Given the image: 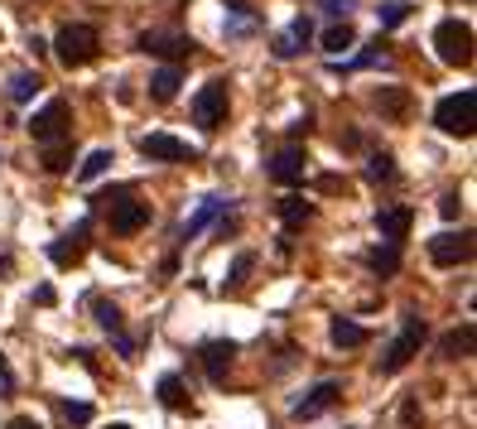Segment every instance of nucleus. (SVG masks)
Masks as SVG:
<instances>
[{"label": "nucleus", "mask_w": 477, "mask_h": 429, "mask_svg": "<svg viewBox=\"0 0 477 429\" xmlns=\"http://www.w3.org/2000/svg\"><path fill=\"white\" fill-rule=\"evenodd\" d=\"M324 10L333 20H348V10H352V0H324Z\"/></svg>", "instance_id": "obj_36"}, {"label": "nucleus", "mask_w": 477, "mask_h": 429, "mask_svg": "<svg viewBox=\"0 0 477 429\" xmlns=\"http://www.w3.org/2000/svg\"><path fill=\"white\" fill-rule=\"evenodd\" d=\"M44 169H49V174H68V169H73V150H68L63 140H58V145H44Z\"/></svg>", "instance_id": "obj_29"}, {"label": "nucleus", "mask_w": 477, "mask_h": 429, "mask_svg": "<svg viewBox=\"0 0 477 429\" xmlns=\"http://www.w3.org/2000/svg\"><path fill=\"white\" fill-rule=\"evenodd\" d=\"M308 218H314V202H304V198H294V194L280 198V222H284L290 232H300Z\"/></svg>", "instance_id": "obj_21"}, {"label": "nucleus", "mask_w": 477, "mask_h": 429, "mask_svg": "<svg viewBox=\"0 0 477 429\" xmlns=\"http://www.w3.org/2000/svg\"><path fill=\"white\" fill-rule=\"evenodd\" d=\"M226 121V78H212L208 87L193 97V126L198 130H218Z\"/></svg>", "instance_id": "obj_7"}, {"label": "nucleus", "mask_w": 477, "mask_h": 429, "mask_svg": "<svg viewBox=\"0 0 477 429\" xmlns=\"http://www.w3.org/2000/svg\"><path fill=\"white\" fill-rule=\"evenodd\" d=\"M198 362H202V372H208V381H222L236 362V342L232 338H208L198 348Z\"/></svg>", "instance_id": "obj_13"}, {"label": "nucleus", "mask_w": 477, "mask_h": 429, "mask_svg": "<svg viewBox=\"0 0 477 429\" xmlns=\"http://www.w3.org/2000/svg\"><path fill=\"white\" fill-rule=\"evenodd\" d=\"M111 429H130V425H111Z\"/></svg>", "instance_id": "obj_40"}, {"label": "nucleus", "mask_w": 477, "mask_h": 429, "mask_svg": "<svg viewBox=\"0 0 477 429\" xmlns=\"http://www.w3.org/2000/svg\"><path fill=\"white\" fill-rule=\"evenodd\" d=\"M92 314H97V324L106 338H116V348H121V357H136V338H126V318H121V309H116L111 300H92Z\"/></svg>", "instance_id": "obj_12"}, {"label": "nucleus", "mask_w": 477, "mask_h": 429, "mask_svg": "<svg viewBox=\"0 0 477 429\" xmlns=\"http://www.w3.org/2000/svg\"><path fill=\"white\" fill-rule=\"evenodd\" d=\"M318 188H324V194H338V188H342V194H348V178L328 174V178H318Z\"/></svg>", "instance_id": "obj_37"}, {"label": "nucleus", "mask_w": 477, "mask_h": 429, "mask_svg": "<svg viewBox=\"0 0 477 429\" xmlns=\"http://www.w3.org/2000/svg\"><path fill=\"white\" fill-rule=\"evenodd\" d=\"M29 136L39 140V145H58V140L68 136V102H63V97L44 102L39 111L29 116Z\"/></svg>", "instance_id": "obj_6"}, {"label": "nucleus", "mask_w": 477, "mask_h": 429, "mask_svg": "<svg viewBox=\"0 0 477 429\" xmlns=\"http://www.w3.org/2000/svg\"><path fill=\"white\" fill-rule=\"evenodd\" d=\"M381 15V25L386 29H396V25H405V15H410V5H405V0H386V5L376 10Z\"/></svg>", "instance_id": "obj_32"}, {"label": "nucleus", "mask_w": 477, "mask_h": 429, "mask_svg": "<svg viewBox=\"0 0 477 429\" xmlns=\"http://www.w3.org/2000/svg\"><path fill=\"white\" fill-rule=\"evenodd\" d=\"M5 429H39V420H29V415H15V420H10Z\"/></svg>", "instance_id": "obj_38"}, {"label": "nucleus", "mask_w": 477, "mask_h": 429, "mask_svg": "<svg viewBox=\"0 0 477 429\" xmlns=\"http://www.w3.org/2000/svg\"><path fill=\"white\" fill-rule=\"evenodd\" d=\"M178 87H184V73H178V68H160V73L150 78V97L154 102H174Z\"/></svg>", "instance_id": "obj_19"}, {"label": "nucleus", "mask_w": 477, "mask_h": 429, "mask_svg": "<svg viewBox=\"0 0 477 429\" xmlns=\"http://www.w3.org/2000/svg\"><path fill=\"white\" fill-rule=\"evenodd\" d=\"M410 222H415V208H405V202H396V208H381V212H376L381 242H386V246H400L405 232H410Z\"/></svg>", "instance_id": "obj_16"}, {"label": "nucleus", "mask_w": 477, "mask_h": 429, "mask_svg": "<svg viewBox=\"0 0 477 429\" xmlns=\"http://www.w3.org/2000/svg\"><path fill=\"white\" fill-rule=\"evenodd\" d=\"M39 87H44V82H39V73H15V78H10V97H15V102H29V97H39Z\"/></svg>", "instance_id": "obj_30"}, {"label": "nucleus", "mask_w": 477, "mask_h": 429, "mask_svg": "<svg viewBox=\"0 0 477 429\" xmlns=\"http://www.w3.org/2000/svg\"><path fill=\"white\" fill-rule=\"evenodd\" d=\"M439 212H444V218L453 222V218L463 212V194H444V198H439Z\"/></svg>", "instance_id": "obj_35"}, {"label": "nucleus", "mask_w": 477, "mask_h": 429, "mask_svg": "<svg viewBox=\"0 0 477 429\" xmlns=\"http://www.w3.org/2000/svg\"><path fill=\"white\" fill-rule=\"evenodd\" d=\"M87 236H92V227H87V222H78L73 232H63L58 242H49V260H53V266H63V270L78 266V260L87 256Z\"/></svg>", "instance_id": "obj_15"}, {"label": "nucleus", "mask_w": 477, "mask_h": 429, "mask_svg": "<svg viewBox=\"0 0 477 429\" xmlns=\"http://www.w3.org/2000/svg\"><path fill=\"white\" fill-rule=\"evenodd\" d=\"M97 49H102V34L92 25H63L53 39V54L63 68H87L92 58H97Z\"/></svg>", "instance_id": "obj_2"}, {"label": "nucleus", "mask_w": 477, "mask_h": 429, "mask_svg": "<svg viewBox=\"0 0 477 429\" xmlns=\"http://www.w3.org/2000/svg\"><path fill=\"white\" fill-rule=\"evenodd\" d=\"M434 126L444 130V136L468 140L473 126H477V92L463 87V92H453V97H444V102L434 106Z\"/></svg>", "instance_id": "obj_1"}, {"label": "nucleus", "mask_w": 477, "mask_h": 429, "mask_svg": "<svg viewBox=\"0 0 477 429\" xmlns=\"http://www.w3.org/2000/svg\"><path fill=\"white\" fill-rule=\"evenodd\" d=\"M429 260H434V266H468L473 232H439L434 242H429Z\"/></svg>", "instance_id": "obj_8"}, {"label": "nucleus", "mask_w": 477, "mask_h": 429, "mask_svg": "<svg viewBox=\"0 0 477 429\" xmlns=\"http://www.w3.org/2000/svg\"><path fill=\"white\" fill-rule=\"evenodd\" d=\"M222 212H226V198H202V202H198V212L184 222V232H178V242H198V236L208 232L212 222L222 218Z\"/></svg>", "instance_id": "obj_17"}, {"label": "nucleus", "mask_w": 477, "mask_h": 429, "mask_svg": "<svg viewBox=\"0 0 477 429\" xmlns=\"http://www.w3.org/2000/svg\"><path fill=\"white\" fill-rule=\"evenodd\" d=\"M439 352H444L448 362H458V357H473V324H463V328L444 333V342H439Z\"/></svg>", "instance_id": "obj_20"}, {"label": "nucleus", "mask_w": 477, "mask_h": 429, "mask_svg": "<svg viewBox=\"0 0 477 429\" xmlns=\"http://www.w3.org/2000/svg\"><path fill=\"white\" fill-rule=\"evenodd\" d=\"M381 49H386V44H372V49H362L357 58H348V63H338V58H333V73H362V68H376L381 63Z\"/></svg>", "instance_id": "obj_24"}, {"label": "nucleus", "mask_w": 477, "mask_h": 429, "mask_svg": "<svg viewBox=\"0 0 477 429\" xmlns=\"http://www.w3.org/2000/svg\"><path fill=\"white\" fill-rule=\"evenodd\" d=\"M304 174H308V154L304 145H284L276 160H270V178L284 188H294V184H304Z\"/></svg>", "instance_id": "obj_14"}, {"label": "nucleus", "mask_w": 477, "mask_h": 429, "mask_svg": "<svg viewBox=\"0 0 477 429\" xmlns=\"http://www.w3.org/2000/svg\"><path fill=\"white\" fill-rule=\"evenodd\" d=\"M366 174H372V178H391V174H396V160L381 150V154H372V160H366Z\"/></svg>", "instance_id": "obj_33"}, {"label": "nucleus", "mask_w": 477, "mask_h": 429, "mask_svg": "<svg viewBox=\"0 0 477 429\" xmlns=\"http://www.w3.org/2000/svg\"><path fill=\"white\" fill-rule=\"evenodd\" d=\"M376 106L386 116H405V111H410V92H405V87H381L376 92Z\"/></svg>", "instance_id": "obj_25"}, {"label": "nucleus", "mask_w": 477, "mask_h": 429, "mask_svg": "<svg viewBox=\"0 0 477 429\" xmlns=\"http://www.w3.org/2000/svg\"><path fill=\"white\" fill-rule=\"evenodd\" d=\"M424 338H429V324H424V318L420 314H405L400 318V338L396 342H391V348H386V357H381V372H400V367H410V357H420V348H424Z\"/></svg>", "instance_id": "obj_3"}, {"label": "nucleus", "mask_w": 477, "mask_h": 429, "mask_svg": "<svg viewBox=\"0 0 477 429\" xmlns=\"http://www.w3.org/2000/svg\"><path fill=\"white\" fill-rule=\"evenodd\" d=\"M106 218H111V232H140V227H150V202H140L136 194L121 198V202H106Z\"/></svg>", "instance_id": "obj_10"}, {"label": "nucleus", "mask_w": 477, "mask_h": 429, "mask_svg": "<svg viewBox=\"0 0 477 429\" xmlns=\"http://www.w3.org/2000/svg\"><path fill=\"white\" fill-rule=\"evenodd\" d=\"M136 49H140V54H154V58H169V68H174V63H184V58L198 49V44L188 39V34H169V29H145V34H140V39H136Z\"/></svg>", "instance_id": "obj_5"}, {"label": "nucleus", "mask_w": 477, "mask_h": 429, "mask_svg": "<svg viewBox=\"0 0 477 429\" xmlns=\"http://www.w3.org/2000/svg\"><path fill=\"white\" fill-rule=\"evenodd\" d=\"M333 342H338V348H362L366 342V328L362 324H352V318H333Z\"/></svg>", "instance_id": "obj_22"}, {"label": "nucleus", "mask_w": 477, "mask_h": 429, "mask_svg": "<svg viewBox=\"0 0 477 429\" xmlns=\"http://www.w3.org/2000/svg\"><path fill=\"white\" fill-rule=\"evenodd\" d=\"M308 39H314V25H308V15H300V20H294V25L284 29V34H276L270 54H276V58H294V54H300Z\"/></svg>", "instance_id": "obj_18"}, {"label": "nucleus", "mask_w": 477, "mask_h": 429, "mask_svg": "<svg viewBox=\"0 0 477 429\" xmlns=\"http://www.w3.org/2000/svg\"><path fill=\"white\" fill-rule=\"evenodd\" d=\"M140 154H145V160H174V164H193L198 160V150L188 145V140H174V136H164V130L140 136Z\"/></svg>", "instance_id": "obj_9"}, {"label": "nucleus", "mask_w": 477, "mask_h": 429, "mask_svg": "<svg viewBox=\"0 0 477 429\" xmlns=\"http://www.w3.org/2000/svg\"><path fill=\"white\" fill-rule=\"evenodd\" d=\"M111 150H92L87 154V160H82V169H78V178H82V184H92V178H102L106 169H111Z\"/></svg>", "instance_id": "obj_28"}, {"label": "nucleus", "mask_w": 477, "mask_h": 429, "mask_svg": "<svg viewBox=\"0 0 477 429\" xmlns=\"http://www.w3.org/2000/svg\"><path fill=\"white\" fill-rule=\"evenodd\" d=\"M308 126H314V116H300V121L290 126V136H308Z\"/></svg>", "instance_id": "obj_39"}, {"label": "nucleus", "mask_w": 477, "mask_h": 429, "mask_svg": "<svg viewBox=\"0 0 477 429\" xmlns=\"http://www.w3.org/2000/svg\"><path fill=\"white\" fill-rule=\"evenodd\" d=\"M352 44H357V34H352L348 20H338V25L324 29V49H328V54H342V49H352Z\"/></svg>", "instance_id": "obj_26"}, {"label": "nucleus", "mask_w": 477, "mask_h": 429, "mask_svg": "<svg viewBox=\"0 0 477 429\" xmlns=\"http://www.w3.org/2000/svg\"><path fill=\"white\" fill-rule=\"evenodd\" d=\"M63 420H68V425H87V420H92V405H82V400H63Z\"/></svg>", "instance_id": "obj_34"}, {"label": "nucleus", "mask_w": 477, "mask_h": 429, "mask_svg": "<svg viewBox=\"0 0 477 429\" xmlns=\"http://www.w3.org/2000/svg\"><path fill=\"white\" fill-rule=\"evenodd\" d=\"M154 391H160V400L164 405H169V410H184V405H188V391H184V376H160V386H154Z\"/></svg>", "instance_id": "obj_23"}, {"label": "nucleus", "mask_w": 477, "mask_h": 429, "mask_svg": "<svg viewBox=\"0 0 477 429\" xmlns=\"http://www.w3.org/2000/svg\"><path fill=\"white\" fill-rule=\"evenodd\" d=\"M366 260H372L376 276H400V246H376Z\"/></svg>", "instance_id": "obj_27"}, {"label": "nucleus", "mask_w": 477, "mask_h": 429, "mask_svg": "<svg viewBox=\"0 0 477 429\" xmlns=\"http://www.w3.org/2000/svg\"><path fill=\"white\" fill-rule=\"evenodd\" d=\"M342 400V386H338V381H318V386L314 391H308V396L304 400H294V420H318V415H324V410H333V405H338Z\"/></svg>", "instance_id": "obj_11"}, {"label": "nucleus", "mask_w": 477, "mask_h": 429, "mask_svg": "<svg viewBox=\"0 0 477 429\" xmlns=\"http://www.w3.org/2000/svg\"><path fill=\"white\" fill-rule=\"evenodd\" d=\"M251 270H256V256H236V260H232V276H226V290L242 294V290H246V276H251Z\"/></svg>", "instance_id": "obj_31"}, {"label": "nucleus", "mask_w": 477, "mask_h": 429, "mask_svg": "<svg viewBox=\"0 0 477 429\" xmlns=\"http://www.w3.org/2000/svg\"><path fill=\"white\" fill-rule=\"evenodd\" d=\"M434 49L448 68H468L473 63V29L463 25V20H444V25L434 29Z\"/></svg>", "instance_id": "obj_4"}]
</instances>
